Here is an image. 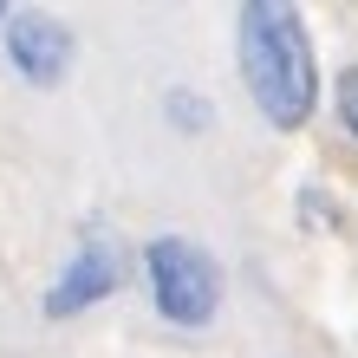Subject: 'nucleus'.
<instances>
[{
    "mask_svg": "<svg viewBox=\"0 0 358 358\" xmlns=\"http://www.w3.org/2000/svg\"><path fill=\"white\" fill-rule=\"evenodd\" d=\"M235 59L248 98L273 131H300L320 104V59H313L306 20L287 0H241L235 7Z\"/></svg>",
    "mask_w": 358,
    "mask_h": 358,
    "instance_id": "1",
    "label": "nucleus"
},
{
    "mask_svg": "<svg viewBox=\"0 0 358 358\" xmlns=\"http://www.w3.org/2000/svg\"><path fill=\"white\" fill-rule=\"evenodd\" d=\"M7 20H13V7H7V0H0V27H7Z\"/></svg>",
    "mask_w": 358,
    "mask_h": 358,
    "instance_id": "7",
    "label": "nucleus"
},
{
    "mask_svg": "<svg viewBox=\"0 0 358 358\" xmlns=\"http://www.w3.org/2000/svg\"><path fill=\"white\" fill-rule=\"evenodd\" d=\"M143 273H150V306L157 320L182 332H202L222 313V267L202 241L189 235H150L143 241Z\"/></svg>",
    "mask_w": 358,
    "mask_h": 358,
    "instance_id": "2",
    "label": "nucleus"
},
{
    "mask_svg": "<svg viewBox=\"0 0 358 358\" xmlns=\"http://www.w3.org/2000/svg\"><path fill=\"white\" fill-rule=\"evenodd\" d=\"M332 98H339V124H345L352 143H358V66L339 72V92H332Z\"/></svg>",
    "mask_w": 358,
    "mask_h": 358,
    "instance_id": "6",
    "label": "nucleus"
},
{
    "mask_svg": "<svg viewBox=\"0 0 358 358\" xmlns=\"http://www.w3.org/2000/svg\"><path fill=\"white\" fill-rule=\"evenodd\" d=\"M163 117H170L176 124V131L182 137H202V131H215V104H208L202 92H163Z\"/></svg>",
    "mask_w": 358,
    "mask_h": 358,
    "instance_id": "5",
    "label": "nucleus"
},
{
    "mask_svg": "<svg viewBox=\"0 0 358 358\" xmlns=\"http://www.w3.org/2000/svg\"><path fill=\"white\" fill-rule=\"evenodd\" d=\"M124 287V248H117V235L104 222H92L85 235H78V248H72V261L59 267V280L46 287V320H78V313H92V306H104L111 293Z\"/></svg>",
    "mask_w": 358,
    "mask_h": 358,
    "instance_id": "3",
    "label": "nucleus"
},
{
    "mask_svg": "<svg viewBox=\"0 0 358 358\" xmlns=\"http://www.w3.org/2000/svg\"><path fill=\"white\" fill-rule=\"evenodd\" d=\"M0 33H7V66L27 78V85L52 92L59 78L72 72L78 39H72V27H66V20H52V13H13Z\"/></svg>",
    "mask_w": 358,
    "mask_h": 358,
    "instance_id": "4",
    "label": "nucleus"
}]
</instances>
